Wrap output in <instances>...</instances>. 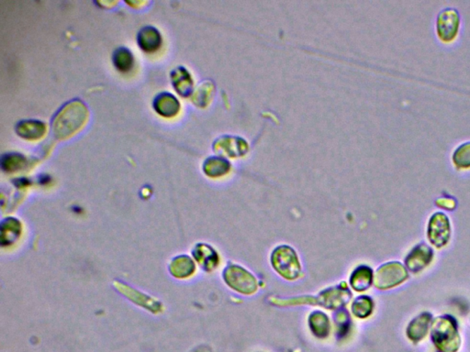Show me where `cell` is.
Returning <instances> with one entry per match:
<instances>
[{
	"instance_id": "1",
	"label": "cell",
	"mask_w": 470,
	"mask_h": 352,
	"mask_svg": "<svg viewBox=\"0 0 470 352\" xmlns=\"http://www.w3.org/2000/svg\"><path fill=\"white\" fill-rule=\"evenodd\" d=\"M432 339L435 347L442 352H457L460 348L457 325L450 317L436 318L433 325Z\"/></svg>"
},
{
	"instance_id": "2",
	"label": "cell",
	"mask_w": 470,
	"mask_h": 352,
	"mask_svg": "<svg viewBox=\"0 0 470 352\" xmlns=\"http://www.w3.org/2000/svg\"><path fill=\"white\" fill-rule=\"evenodd\" d=\"M271 260L276 271L287 280H295L302 272L298 256L293 249L287 246L276 249Z\"/></svg>"
},
{
	"instance_id": "3",
	"label": "cell",
	"mask_w": 470,
	"mask_h": 352,
	"mask_svg": "<svg viewBox=\"0 0 470 352\" xmlns=\"http://www.w3.org/2000/svg\"><path fill=\"white\" fill-rule=\"evenodd\" d=\"M407 278L408 272L402 263H385L378 269L375 285L380 289H389L403 283Z\"/></svg>"
},
{
	"instance_id": "4",
	"label": "cell",
	"mask_w": 470,
	"mask_h": 352,
	"mask_svg": "<svg viewBox=\"0 0 470 352\" xmlns=\"http://www.w3.org/2000/svg\"><path fill=\"white\" fill-rule=\"evenodd\" d=\"M224 277L229 287L239 293L251 294L256 291V278L240 266H229L224 274Z\"/></svg>"
},
{
	"instance_id": "5",
	"label": "cell",
	"mask_w": 470,
	"mask_h": 352,
	"mask_svg": "<svg viewBox=\"0 0 470 352\" xmlns=\"http://www.w3.org/2000/svg\"><path fill=\"white\" fill-rule=\"evenodd\" d=\"M460 17L459 12L454 8H445L438 18V33L439 38L444 42H450L459 32Z\"/></svg>"
},
{
	"instance_id": "6",
	"label": "cell",
	"mask_w": 470,
	"mask_h": 352,
	"mask_svg": "<svg viewBox=\"0 0 470 352\" xmlns=\"http://www.w3.org/2000/svg\"><path fill=\"white\" fill-rule=\"evenodd\" d=\"M428 237L430 241L438 248L447 244L450 238V224L447 215L436 213L431 218Z\"/></svg>"
},
{
	"instance_id": "7",
	"label": "cell",
	"mask_w": 470,
	"mask_h": 352,
	"mask_svg": "<svg viewBox=\"0 0 470 352\" xmlns=\"http://www.w3.org/2000/svg\"><path fill=\"white\" fill-rule=\"evenodd\" d=\"M433 256L432 249L426 244H421L414 249L407 259L406 265L412 272H418L426 268L432 260Z\"/></svg>"
},
{
	"instance_id": "8",
	"label": "cell",
	"mask_w": 470,
	"mask_h": 352,
	"mask_svg": "<svg viewBox=\"0 0 470 352\" xmlns=\"http://www.w3.org/2000/svg\"><path fill=\"white\" fill-rule=\"evenodd\" d=\"M431 318H432L429 314H423L411 322L407 330V335L411 341L418 342L424 339L428 332Z\"/></svg>"
},
{
	"instance_id": "9",
	"label": "cell",
	"mask_w": 470,
	"mask_h": 352,
	"mask_svg": "<svg viewBox=\"0 0 470 352\" xmlns=\"http://www.w3.org/2000/svg\"><path fill=\"white\" fill-rule=\"evenodd\" d=\"M372 270L368 266H360L351 275L350 284L357 292L369 289L372 284Z\"/></svg>"
},
{
	"instance_id": "10",
	"label": "cell",
	"mask_w": 470,
	"mask_h": 352,
	"mask_svg": "<svg viewBox=\"0 0 470 352\" xmlns=\"http://www.w3.org/2000/svg\"><path fill=\"white\" fill-rule=\"evenodd\" d=\"M310 326L311 332L318 338H326L330 332V324L328 318L321 312H315L310 318Z\"/></svg>"
},
{
	"instance_id": "11",
	"label": "cell",
	"mask_w": 470,
	"mask_h": 352,
	"mask_svg": "<svg viewBox=\"0 0 470 352\" xmlns=\"http://www.w3.org/2000/svg\"><path fill=\"white\" fill-rule=\"evenodd\" d=\"M139 44L147 51H156L161 44L159 33L154 29H144L139 37Z\"/></svg>"
},
{
	"instance_id": "12",
	"label": "cell",
	"mask_w": 470,
	"mask_h": 352,
	"mask_svg": "<svg viewBox=\"0 0 470 352\" xmlns=\"http://www.w3.org/2000/svg\"><path fill=\"white\" fill-rule=\"evenodd\" d=\"M352 310L357 318H365L369 317L373 310L372 300L368 296H361L354 302Z\"/></svg>"
},
{
	"instance_id": "13",
	"label": "cell",
	"mask_w": 470,
	"mask_h": 352,
	"mask_svg": "<svg viewBox=\"0 0 470 352\" xmlns=\"http://www.w3.org/2000/svg\"><path fill=\"white\" fill-rule=\"evenodd\" d=\"M453 161L457 168H469L470 142H466V144L460 145V146L454 151Z\"/></svg>"
},
{
	"instance_id": "14",
	"label": "cell",
	"mask_w": 470,
	"mask_h": 352,
	"mask_svg": "<svg viewBox=\"0 0 470 352\" xmlns=\"http://www.w3.org/2000/svg\"><path fill=\"white\" fill-rule=\"evenodd\" d=\"M115 65L117 68L121 71H127L132 65V57L128 51L121 50L118 51L116 56H115Z\"/></svg>"
},
{
	"instance_id": "15",
	"label": "cell",
	"mask_w": 470,
	"mask_h": 352,
	"mask_svg": "<svg viewBox=\"0 0 470 352\" xmlns=\"http://www.w3.org/2000/svg\"><path fill=\"white\" fill-rule=\"evenodd\" d=\"M166 99H168V104H166L163 98L161 99L162 104L159 103V107H157V111L160 114L163 115V116H172L175 112H178V101L174 98H172L171 96H166Z\"/></svg>"
}]
</instances>
